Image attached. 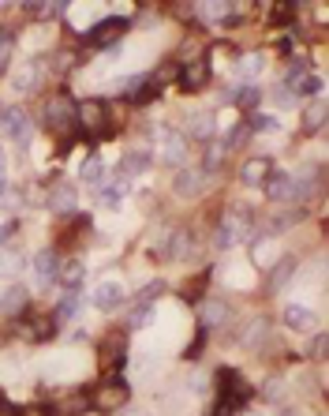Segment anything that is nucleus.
<instances>
[{
	"instance_id": "1",
	"label": "nucleus",
	"mask_w": 329,
	"mask_h": 416,
	"mask_svg": "<svg viewBox=\"0 0 329 416\" xmlns=\"http://www.w3.org/2000/svg\"><path fill=\"white\" fill-rule=\"evenodd\" d=\"M75 127H83L86 139H105L112 132V117H109V106L105 101H83L75 106Z\"/></svg>"
},
{
	"instance_id": "2",
	"label": "nucleus",
	"mask_w": 329,
	"mask_h": 416,
	"mask_svg": "<svg viewBox=\"0 0 329 416\" xmlns=\"http://www.w3.org/2000/svg\"><path fill=\"white\" fill-rule=\"evenodd\" d=\"M127 397H131L127 382H124V379H116V375H109V379H101L98 387H94V394H90V409H94V413H124Z\"/></svg>"
},
{
	"instance_id": "3",
	"label": "nucleus",
	"mask_w": 329,
	"mask_h": 416,
	"mask_svg": "<svg viewBox=\"0 0 329 416\" xmlns=\"http://www.w3.org/2000/svg\"><path fill=\"white\" fill-rule=\"evenodd\" d=\"M218 394H221L224 405L239 409V405H244L247 397L254 394V390H251V382H247L239 371H232V367H221V371H218Z\"/></svg>"
},
{
	"instance_id": "4",
	"label": "nucleus",
	"mask_w": 329,
	"mask_h": 416,
	"mask_svg": "<svg viewBox=\"0 0 329 416\" xmlns=\"http://www.w3.org/2000/svg\"><path fill=\"white\" fill-rule=\"evenodd\" d=\"M127 360V338L124 334H109V338H101L98 345V364L105 375H116V367H124Z\"/></svg>"
},
{
	"instance_id": "5",
	"label": "nucleus",
	"mask_w": 329,
	"mask_h": 416,
	"mask_svg": "<svg viewBox=\"0 0 329 416\" xmlns=\"http://www.w3.org/2000/svg\"><path fill=\"white\" fill-rule=\"evenodd\" d=\"M127 27H131L127 19L112 15V19H101L98 27H94L90 34H86V42H90V45H98V49H109L112 42H120V38H124V30H127Z\"/></svg>"
},
{
	"instance_id": "6",
	"label": "nucleus",
	"mask_w": 329,
	"mask_h": 416,
	"mask_svg": "<svg viewBox=\"0 0 329 416\" xmlns=\"http://www.w3.org/2000/svg\"><path fill=\"white\" fill-rule=\"evenodd\" d=\"M45 124H49L56 135L71 132V127H75V101H68V98L49 101V109H45Z\"/></svg>"
},
{
	"instance_id": "7",
	"label": "nucleus",
	"mask_w": 329,
	"mask_h": 416,
	"mask_svg": "<svg viewBox=\"0 0 329 416\" xmlns=\"http://www.w3.org/2000/svg\"><path fill=\"white\" fill-rule=\"evenodd\" d=\"M56 274H60V255H56L53 247L38 252L34 255V278H38V285H53Z\"/></svg>"
},
{
	"instance_id": "8",
	"label": "nucleus",
	"mask_w": 329,
	"mask_h": 416,
	"mask_svg": "<svg viewBox=\"0 0 329 416\" xmlns=\"http://www.w3.org/2000/svg\"><path fill=\"white\" fill-rule=\"evenodd\" d=\"M266 191H269V203H292L295 199V180L288 173H269L266 177Z\"/></svg>"
},
{
	"instance_id": "9",
	"label": "nucleus",
	"mask_w": 329,
	"mask_h": 416,
	"mask_svg": "<svg viewBox=\"0 0 329 416\" xmlns=\"http://www.w3.org/2000/svg\"><path fill=\"white\" fill-rule=\"evenodd\" d=\"M0 132L23 143V139L30 135V120H27V113H23V109H4V117H0Z\"/></svg>"
},
{
	"instance_id": "10",
	"label": "nucleus",
	"mask_w": 329,
	"mask_h": 416,
	"mask_svg": "<svg viewBox=\"0 0 329 416\" xmlns=\"http://www.w3.org/2000/svg\"><path fill=\"white\" fill-rule=\"evenodd\" d=\"M90 413V394L86 390H79V394H64L60 402L53 405V416H83Z\"/></svg>"
},
{
	"instance_id": "11",
	"label": "nucleus",
	"mask_w": 329,
	"mask_h": 416,
	"mask_svg": "<svg viewBox=\"0 0 329 416\" xmlns=\"http://www.w3.org/2000/svg\"><path fill=\"white\" fill-rule=\"evenodd\" d=\"M161 162L165 165H172V169H180L183 165V150H187V143H183V135H176V132H161Z\"/></svg>"
},
{
	"instance_id": "12",
	"label": "nucleus",
	"mask_w": 329,
	"mask_h": 416,
	"mask_svg": "<svg viewBox=\"0 0 329 416\" xmlns=\"http://www.w3.org/2000/svg\"><path fill=\"white\" fill-rule=\"evenodd\" d=\"M120 304H124V285L120 282H101L98 289H94V308L112 311V308H120Z\"/></svg>"
},
{
	"instance_id": "13",
	"label": "nucleus",
	"mask_w": 329,
	"mask_h": 416,
	"mask_svg": "<svg viewBox=\"0 0 329 416\" xmlns=\"http://www.w3.org/2000/svg\"><path fill=\"white\" fill-rule=\"evenodd\" d=\"M239 236H244V218H239V214H228V218L218 225V233H213V244H218V247H232Z\"/></svg>"
},
{
	"instance_id": "14",
	"label": "nucleus",
	"mask_w": 329,
	"mask_h": 416,
	"mask_svg": "<svg viewBox=\"0 0 329 416\" xmlns=\"http://www.w3.org/2000/svg\"><path fill=\"white\" fill-rule=\"evenodd\" d=\"M269 173H274V165H269L266 158H251V162L239 169V180H244L247 188H259V184H266Z\"/></svg>"
},
{
	"instance_id": "15",
	"label": "nucleus",
	"mask_w": 329,
	"mask_h": 416,
	"mask_svg": "<svg viewBox=\"0 0 329 416\" xmlns=\"http://www.w3.org/2000/svg\"><path fill=\"white\" fill-rule=\"evenodd\" d=\"M206 75H210V68H206V64H183L180 86H183V90H202V86H206Z\"/></svg>"
},
{
	"instance_id": "16",
	"label": "nucleus",
	"mask_w": 329,
	"mask_h": 416,
	"mask_svg": "<svg viewBox=\"0 0 329 416\" xmlns=\"http://www.w3.org/2000/svg\"><path fill=\"white\" fill-rule=\"evenodd\" d=\"M315 323V311L303 308V304H288L285 308V326H292V330H307V326Z\"/></svg>"
},
{
	"instance_id": "17",
	"label": "nucleus",
	"mask_w": 329,
	"mask_h": 416,
	"mask_svg": "<svg viewBox=\"0 0 329 416\" xmlns=\"http://www.w3.org/2000/svg\"><path fill=\"white\" fill-rule=\"evenodd\" d=\"M83 274H86L83 262L71 259V262H60V274H56V278L64 282V289H68V293H79V285H83Z\"/></svg>"
},
{
	"instance_id": "18",
	"label": "nucleus",
	"mask_w": 329,
	"mask_h": 416,
	"mask_svg": "<svg viewBox=\"0 0 329 416\" xmlns=\"http://www.w3.org/2000/svg\"><path fill=\"white\" fill-rule=\"evenodd\" d=\"M49 206L56 214H71L75 210V188H71V184H60V188L49 195Z\"/></svg>"
},
{
	"instance_id": "19",
	"label": "nucleus",
	"mask_w": 329,
	"mask_h": 416,
	"mask_svg": "<svg viewBox=\"0 0 329 416\" xmlns=\"http://www.w3.org/2000/svg\"><path fill=\"white\" fill-rule=\"evenodd\" d=\"M79 173H83V184H90V188H101V184H105V162H101L98 154L86 158Z\"/></svg>"
},
{
	"instance_id": "20",
	"label": "nucleus",
	"mask_w": 329,
	"mask_h": 416,
	"mask_svg": "<svg viewBox=\"0 0 329 416\" xmlns=\"http://www.w3.org/2000/svg\"><path fill=\"white\" fill-rule=\"evenodd\" d=\"M154 319V304H146V300H139L131 311H127V330H142V326Z\"/></svg>"
},
{
	"instance_id": "21",
	"label": "nucleus",
	"mask_w": 329,
	"mask_h": 416,
	"mask_svg": "<svg viewBox=\"0 0 329 416\" xmlns=\"http://www.w3.org/2000/svg\"><path fill=\"white\" fill-rule=\"evenodd\" d=\"M198 188H202V173H195V169L176 173V191L180 195H198Z\"/></svg>"
},
{
	"instance_id": "22",
	"label": "nucleus",
	"mask_w": 329,
	"mask_h": 416,
	"mask_svg": "<svg viewBox=\"0 0 329 416\" xmlns=\"http://www.w3.org/2000/svg\"><path fill=\"white\" fill-rule=\"evenodd\" d=\"M228 319V304L224 300H210L202 308V326H218V323H224Z\"/></svg>"
},
{
	"instance_id": "23",
	"label": "nucleus",
	"mask_w": 329,
	"mask_h": 416,
	"mask_svg": "<svg viewBox=\"0 0 329 416\" xmlns=\"http://www.w3.org/2000/svg\"><path fill=\"white\" fill-rule=\"evenodd\" d=\"M23 304H27V289H19V285L0 293V311H19Z\"/></svg>"
},
{
	"instance_id": "24",
	"label": "nucleus",
	"mask_w": 329,
	"mask_h": 416,
	"mask_svg": "<svg viewBox=\"0 0 329 416\" xmlns=\"http://www.w3.org/2000/svg\"><path fill=\"white\" fill-rule=\"evenodd\" d=\"M322 124H326V101H315L307 109V117H303V132H318Z\"/></svg>"
},
{
	"instance_id": "25",
	"label": "nucleus",
	"mask_w": 329,
	"mask_h": 416,
	"mask_svg": "<svg viewBox=\"0 0 329 416\" xmlns=\"http://www.w3.org/2000/svg\"><path fill=\"white\" fill-rule=\"evenodd\" d=\"M146 165H150V158H146V154H127L124 162H120V173H124V177H139Z\"/></svg>"
},
{
	"instance_id": "26",
	"label": "nucleus",
	"mask_w": 329,
	"mask_h": 416,
	"mask_svg": "<svg viewBox=\"0 0 329 416\" xmlns=\"http://www.w3.org/2000/svg\"><path fill=\"white\" fill-rule=\"evenodd\" d=\"M75 311H79V293H64V300H60V308H56V319H53V323L75 319Z\"/></svg>"
},
{
	"instance_id": "27",
	"label": "nucleus",
	"mask_w": 329,
	"mask_h": 416,
	"mask_svg": "<svg viewBox=\"0 0 329 416\" xmlns=\"http://www.w3.org/2000/svg\"><path fill=\"white\" fill-rule=\"evenodd\" d=\"M292 270H295L292 259H280V262H277V274H269V289H280V285L292 278Z\"/></svg>"
},
{
	"instance_id": "28",
	"label": "nucleus",
	"mask_w": 329,
	"mask_h": 416,
	"mask_svg": "<svg viewBox=\"0 0 329 416\" xmlns=\"http://www.w3.org/2000/svg\"><path fill=\"white\" fill-rule=\"evenodd\" d=\"M142 86H146V75H127V79H120V94H127V98H135Z\"/></svg>"
},
{
	"instance_id": "29",
	"label": "nucleus",
	"mask_w": 329,
	"mask_h": 416,
	"mask_svg": "<svg viewBox=\"0 0 329 416\" xmlns=\"http://www.w3.org/2000/svg\"><path fill=\"white\" fill-rule=\"evenodd\" d=\"M292 86L300 94H322V79H318V75H303V79H295Z\"/></svg>"
},
{
	"instance_id": "30",
	"label": "nucleus",
	"mask_w": 329,
	"mask_h": 416,
	"mask_svg": "<svg viewBox=\"0 0 329 416\" xmlns=\"http://www.w3.org/2000/svg\"><path fill=\"white\" fill-rule=\"evenodd\" d=\"M191 132H195L198 139H210V135H213V113H202L195 124H191Z\"/></svg>"
},
{
	"instance_id": "31",
	"label": "nucleus",
	"mask_w": 329,
	"mask_h": 416,
	"mask_svg": "<svg viewBox=\"0 0 329 416\" xmlns=\"http://www.w3.org/2000/svg\"><path fill=\"white\" fill-rule=\"evenodd\" d=\"M262 64H266V57H262V53H251V57H239V71H247V75H259Z\"/></svg>"
},
{
	"instance_id": "32",
	"label": "nucleus",
	"mask_w": 329,
	"mask_h": 416,
	"mask_svg": "<svg viewBox=\"0 0 329 416\" xmlns=\"http://www.w3.org/2000/svg\"><path fill=\"white\" fill-rule=\"evenodd\" d=\"M53 334H56L53 319H38V326H34V330H30V338H34V341H49Z\"/></svg>"
},
{
	"instance_id": "33",
	"label": "nucleus",
	"mask_w": 329,
	"mask_h": 416,
	"mask_svg": "<svg viewBox=\"0 0 329 416\" xmlns=\"http://www.w3.org/2000/svg\"><path fill=\"white\" fill-rule=\"evenodd\" d=\"M254 106H259V90H254V86H244V90H239V109L251 113Z\"/></svg>"
},
{
	"instance_id": "34",
	"label": "nucleus",
	"mask_w": 329,
	"mask_h": 416,
	"mask_svg": "<svg viewBox=\"0 0 329 416\" xmlns=\"http://www.w3.org/2000/svg\"><path fill=\"white\" fill-rule=\"evenodd\" d=\"M12 45H15V38L0 30V71L8 68V60H12Z\"/></svg>"
},
{
	"instance_id": "35",
	"label": "nucleus",
	"mask_w": 329,
	"mask_h": 416,
	"mask_svg": "<svg viewBox=\"0 0 329 416\" xmlns=\"http://www.w3.org/2000/svg\"><path fill=\"white\" fill-rule=\"evenodd\" d=\"M19 267H23V259H19V255H12V252H8V255H0V274H19Z\"/></svg>"
},
{
	"instance_id": "36",
	"label": "nucleus",
	"mask_w": 329,
	"mask_h": 416,
	"mask_svg": "<svg viewBox=\"0 0 329 416\" xmlns=\"http://www.w3.org/2000/svg\"><path fill=\"white\" fill-rule=\"evenodd\" d=\"M30 12H34L38 19H53V15H64V4H34Z\"/></svg>"
},
{
	"instance_id": "37",
	"label": "nucleus",
	"mask_w": 329,
	"mask_h": 416,
	"mask_svg": "<svg viewBox=\"0 0 329 416\" xmlns=\"http://www.w3.org/2000/svg\"><path fill=\"white\" fill-rule=\"evenodd\" d=\"M124 195H127V184H112V188H105V206H120Z\"/></svg>"
},
{
	"instance_id": "38",
	"label": "nucleus",
	"mask_w": 329,
	"mask_h": 416,
	"mask_svg": "<svg viewBox=\"0 0 329 416\" xmlns=\"http://www.w3.org/2000/svg\"><path fill=\"white\" fill-rule=\"evenodd\" d=\"M183 252H187V233H176L172 236V247H168V259H180Z\"/></svg>"
},
{
	"instance_id": "39",
	"label": "nucleus",
	"mask_w": 329,
	"mask_h": 416,
	"mask_svg": "<svg viewBox=\"0 0 329 416\" xmlns=\"http://www.w3.org/2000/svg\"><path fill=\"white\" fill-rule=\"evenodd\" d=\"M326 349H329V338H326V334H315V341H311V356L322 360V356H326Z\"/></svg>"
},
{
	"instance_id": "40",
	"label": "nucleus",
	"mask_w": 329,
	"mask_h": 416,
	"mask_svg": "<svg viewBox=\"0 0 329 416\" xmlns=\"http://www.w3.org/2000/svg\"><path fill=\"white\" fill-rule=\"evenodd\" d=\"M221 158H224V147H210L206 150V169H218Z\"/></svg>"
},
{
	"instance_id": "41",
	"label": "nucleus",
	"mask_w": 329,
	"mask_h": 416,
	"mask_svg": "<svg viewBox=\"0 0 329 416\" xmlns=\"http://www.w3.org/2000/svg\"><path fill=\"white\" fill-rule=\"evenodd\" d=\"M254 127L259 132H277V117H254Z\"/></svg>"
},
{
	"instance_id": "42",
	"label": "nucleus",
	"mask_w": 329,
	"mask_h": 416,
	"mask_svg": "<svg viewBox=\"0 0 329 416\" xmlns=\"http://www.w3.org/2000/svg\"><path fill=\"white\" fill-rule=\"evenodd\" d=\"M202 345H206V326H202V330H198V338H195V341H191V349H187V356H198V353H202Z\"/></svg>"
},
{
	"instance_id": "43",
	"label": "nucleus",
	"mask_w": 329,
	"mask_h": 416,
	"mask_svg": "<svg viewBox=\"0 0 329 416\" xmlns=\"http://www.w3.org/2000/svg\"><path fill=\"white\" fill-rule=\"evenodd\" d=\"M0 416H23L19 409H15V405L12 402H8V397L4 394H0Z\"/></svg>"
},
{
	"instance_id": "44",
	"label": "nucleus",
	"mask_w": 329,
	"mask_h": 416,
	"mask_svg": "<svg viewBox=\"0 0 329 416\" xmlns=\"http://www.w3.org/2000/svg\"><path fill=\"white\" fill-rule=\"evenodd\" d=\"M12 233H15V225H12V221H4V225H0V244H8Z\"/></svg>"
},
{
	"instance_id": "45",
	"label": "nucleus",
	"mask_w": 329,
	"mask_h": 416,
	"mask_svg": "<svg viewBox=\"0 0 329 416\" xmlns=\"http://www.w3.org/2000/svg\"><path fill=\"white\" fill-rule=\"evenodd\" d=\"M213 416H236V409H232V405H224V402H218V409H213Z\"/></svg>"
},
{
	"instance_id": "46",
	"label": "nucleus",
	"mask_w": 329,
	"mask_h": 416,
	"mask_svg": "<svg viewBox=\"0 0 329 416\" xmlns=\"http://www.w3.org/2000/svg\"><path fill=\"white\" fill-rule=\"evenodd\" d=\"M120 416H146V413H120Z\"/></svg>"
}]
</instances>
